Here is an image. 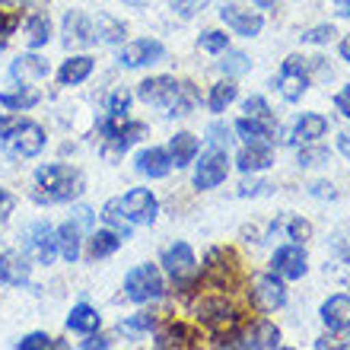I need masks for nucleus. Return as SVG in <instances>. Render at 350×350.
I'll return each mask as SVG.
<instances>
[{
    "mask_svg": "<svg viewBox=\"0 0 350 350\" xmlns=\"http://www.w3.org/2000/svg\"><path fill=\"white\" fill-rule=\"evenodd\" d=\"M271 265H274V274L286 277V280H299L306 274V252L299 245H284V249H277Z\"/></svg>",
    "mask_w": 350,
    "mask_h": 350,
    "instance_id": "14",
    "label": "nucleus"
},
{
    "mask_svg": "<svg viewBox=\"0 0 350 350\" xmlns=\"http://www.w3.org/2000/svg\"><path fill=\"white\" fill-rule=\"evenodd\" d=\"M226 172H230L226 150L213 147V150L204 153L201 163H198V169H194V185H198V188H217V185L226 178Z\"/></svg>",
    "mask_w": 350,
    "mask_h": 350,
    "instance_id": "5",
    "label": "nucleus"
},
{
    "mask_svg": "<svg viewBox=\"0 0 350 350\" xmlns=\"http://www.w3.org/2000/svg\"><path fill=\"white\" fill-rule=\"evenodd\" d=\"M334 105H338V111H341L344 118H350V83L344 86L338 96H334Z\"/></svg>",
    "mask_w": 350,
    "mask_h": 350,
    "instance_id": "48",
    "label": "nucleus"
},
{
    "mask_svg": "<svg viewBox=\"0 0 350 350\" xmlns=\"http://www.w3.org/2000/svg\"><path fill=\"white\" fill-rule=\"evenodd\" d=\"M121 207L128 213L131 223H140V226H150L157 220V198L147 191V188H134L121 198Z\"/></svg>",
    "mask_w": 350,
    "mask_h": 350,
    "instance_id": "9",
    "label": "nucleus"
},
{
    "mask_svg": "<svg viewBox=\"0 0 350 350\" xmlns=\"http://www.w3.org/2000/svg\"><path fill=\"white\" fill-rule=\"evenodd\" d=\"M26 249L38 258V265H51L57 255V232L48 223H36L26 230Z\"/></svg>",
    "mask_w": 350,
    "mask_h": 350,
    "instance_id": "8",
    "label": "nucleus"
},
{
    "mask_svg": "<svg viewBox=\"0 0 350 350\" xmlns=\"http://www.w3.org/2000/svg\"><path fill=\"white\" fill-rule=\"evenodd\" d=\"M48 38H51V19H48L45 13H36V16L26 23V42H29V48L48 45Z\"/></svg>",
    "mask_w": 350,
    "mask_h": 350,
    "instance_id": "29",
    "label": "nucleus"
},
{
    "mask_svg": "<svg viewBox=\"0 0 350 350\" xmlns=\"http://www.w3.org/2000/svg\"><path fill=\"white\" fill-rule=\"evenodd\" d=\"M315 347L325 350V347H332V350H350V334L338 332L332 334V338H322V341H315Z\"/></svg>",
    "mask_w": 350,
    "mask_h": 350,
    "instance_id": "40",
    "label": "nucleus"
},
{
    "mask_svg": "<svg viewBox=\"0 0 350 350\" xmlns=\"http://www.w3.org/2000/svg\"><path fill=\"white\" fill-rule=\"evenodd\" d=\"M201 48L204 51H211V55L226 51V48H230V36H223V32H217V29H207V32L201 36Z\"/></svg>",
    "mask_w": 350,
    "mask_h": 350,
    "instance_id": "35",
    "label": "nucleus"
},
{
    "mask_svg": "<svg viewBox=\"0 0 350 350\" xmlns=\"http://www.w3.org/2000/svg\"><path fill=\"white\" fill-rule=\"evenodd\" d=\"M252 299H255V306H258L261 312H277L286 303V290L277 280V274H261L252 284Z\"/></svg>",
    "mask_w": 350,
    "mask_h": 350,
    "instance_id": "7",
    "label": "nucleus"
},
{
    "mask_svg": "<svg viewBox=\"0 0 350 350\" xmlns=\"http://www.w3.org/2000/svg\"><path fill=\"white\" fill-rule=\"evenodd\" d=\"M255 3H258V7H274L277 0H255Z\"/></svg>",
    "mask_w": 350,
    "mask_h": 350,
    "instance_id": "55",
    "label": "nucleus"
},
{
    "mask_svg": "<svg viewBox=\"0 0 350 350\" xmlns=\"http://www.w3.org/2000/svg\"><path fill=\"white\" fill-rule=\"evenodd\" d=\"M169 157H172V166H188L194 157H198V137L182 131V134H175L172 144H169Z\"/></svg>",
    "mask_w": 350,
    "mask_h": 350,
    "instance_id": "21",
    "label": "nucleus"
},
{
    "mask_svg": "<svg viewBox=\"0 0 350 350\" xmlns=\"http://www.w3.org/2000/svg\"><path fill=\"white\" fill-rule=\"evenodd\" d=\"M128 105H131V92L118 90L115 96H111V102H109V111H115V115H128Z\"/></svg>",
    "mask_w": 350,
    "mask_h": 350,
    "instance_id": "43",
    "label": "nucleus"
},
{
    "mask_svg": "<svg viewBox=\"0 0 350 350\" xmlns=\"http://www.w3.org/2000/svg\"><path fill=\"white\" fill-rule=\"evenodd\" d=\"M220 16H223V23L230 29H236L239 36H258L261 32V26H265V19H261V13H255V10H242V7H223L220 10Z\"/></svg>",
    "mask_w": 350,
    "mask_h": 350,
    "instance_id": "13",
    "label": "nucleus"
},
{
    "mask_svg": "<svg viewBox=\"0 0 350 350\" xmlns=\"http://www.w3.org/2000/svg\"><path fill=\"white\" fill-rule=\"evenodd\" d=\"M207 134H211V144H213V147H220V150L230 147V131L223 128V124H211V131H207Z\"/></svg>",
    "mask_w": 350,
    "mask_h": 350,
    "instance_id": "44",
    "label": "nucleus"
},
{
    "mask_svg": "<svg viewBox=\"0 0 350 350\" xmlns=\"http://www.w3.org/2000/svg\"><path fill=\"white\" fill-rule=\"evenodd\" d=\"M36 185H38L36 191L38 201L64 204V201H74L77 194L83 191V175L77 169L64 166V163H48V166H42L36 172Z\"/></svg>",
    "mask_w": 350,
    "mask_h": 350,
    "instance_id": "2",
    "label": "nucleus"
},
{
    "mask_svg": "<svg viewBox=\"0 0 350 350\" xmlns=\"http://www.w3.org/2000/svg\"><path fill=\"white\" fill-rule=\"evenodd\" d=\"M166 55V48L159 45L157 38H137V42H131V45L121 48V64L124 67H144V64H157L163 61Z\"/></svg>",
    "mask_w": 350,
    "mask_h": 350,
    "instance_id": "10",
    "label": "nucleus"
},
{
    "mask_svg": "<svg viewBox=\"0 0 350 350\" xmlns=\"http://www.w3.org/2000/svg\"><path fill=\"white\" fill-rule=\"evenodd\" d=\"M86 350H92V347H109V341H105V338H92V341H86L83 344Z\"/></svg>",
    "mask_w": 350,
    "mask_h": 350,
    "instance_id": "53",
    "label": "nucleus"
},
{
    "mask_svg": "<svg viewBox=\"0 0 350 350\" xmlns=\"http://www.w3.org/2000/svg\"><path fill=\"white\" fill-rule=\"evenodd\" d=\"M245 111H249V118H265V121H271L267 102L261 99V96H252V99H245Z\"/></svg>",
    "mask_w": 350,
    "mask_h": 350,
    "instance_id": "39",
    "label": "nucleus"
},
{
    "mask_svg": "<svg viewBox=\"0 0 350 350\" xmlns=\"http://www.w3.org/2000/svg\"><path fill=\"white\" fill-rule=\"evenodd\" d=\"M90 74H92V57L77 55V57H70V61H64V67H61L57 80H61L64 86H77V83H83Z\"/></svg>",
    "mask_w": 350,
    "mask_h": 350,
    "instance_id": "22",
    "label": "nucleus"
},
{
    "mask_svg": "<svg viewBox=\"0 0 350 350\" xmlns=\"http://www.w3.org/2000/svg\"><path fill=\"white\" fill-rule=\"evenodd\" d=\"M38 96L36 90H16V92H0V105L3 109H13V111H23V109H32L38 105Z\"/></svg>",
    "mask_w": 350,
    "mask_h": 350,
    "instance_id": "31",
    "label": "nucleus"
},
{
    "mask_svg": "<svg viewBox=\"0 0 350 350\" xmlns=\"http://www.w3.org/2000/svg\"><path fill=\"white\" fill-rule=\"evenodd\" d=\"M312 194H319V198H325V194H328V198H334V188H332V185H325V182H319V185H312Z\"/></svg>",
    "mask_w": 350,
    "mask_h": 350,
    "instance_id": "52",
    "label": "nucleus"
},
{
    "mask_svg": "<svg viewBox=\"0 0 350 350\" xmlns=\"http://www.w3.org/2000/svg\"><path fill=\"white\" fill-rule=\"evenodd\" d=\"M185 341H188V332H185L182 325H169L166 332L157 334V344H159V347H172V344H178V347H182Z\"/></svg>",
    "mask_w": 350,
    "mask_h": 350,
    "instance_id": "36",
    "label": "nucleus"
},
{
    "mask_svg": "<svg viewBox=\"0 0 350 350\" xmlns=\"http://www.w3.org/2000/svg\"><path fill=\"white\" fill-rule=\"evenodd\" d=\"M16 347H19V350H45V347H55V341H51L48 334L36 332V334H26V338H23Z\"/></svg>",
    "mask_w": 350,
    "mask_h": 350,
    "instance_id": "37",
    "label": "nucleus"
},
{
    "mask_svg": "<svg viewBox=\"0 0 350 350\" xmlns=\"http://www.w3.org/2000/svg\"><path fill=\"white\" fill-rule=\"evenodd\" d=\"M338 150L350 159V131H341V134H338Z\"/></svg>",
    "mask_w": 350,
    "mask_h": 350,
    "instance_id": "50",
    "label": "nucleus"
},
{
    "mask_svg": "<svg viewBox=\"0 0 350 350\" xmlns=\"http://www.w3.org/2000/svg\"><path fill=\"white\" fill-rule=\"evenodd\" d=\"M299 163L303 166H322V163H328V150H322V147L299 150Z\"/></svg>",
    "mask_w": 350,
    "mask_h": 350,
    "instance_id": "38",
    "label": "nucleus"
},
{
    "mask_svg": "<svg viewBox=\"0 0 350 350\" xmlns=\"http://www.w3.org/2000/svg\"><path fill=\"white\" fill-rule=\"evenodd\" d=\"M325 134H328V118H322V115H303L293 128V137L303 140V144H312V140L325 137Z\"/></svg>",
    "mask_w": 350,
    "mask_h": 350,
    "instance_id": "23",
    "label": "nucleus"
},
{
    "mask_svg": "<svg viewBox=\"0 0 350 350\" xmlns=\"http://www.w3.org/2000/svg\"><path fill=\"white\" fill-rule=\"evenodd\" d=\"M312 236V226L306 220H290V239H296V242H306Z\"/></svg>",
    "mask_w": 350,
    "mask_h": 350,
    "instance_id": "45",
    "label": "nucleus"
},
{
    "mask_svg": "<svg viewBox=\"0 0 350 350\" xmlns=\"http://www.w3.org/2000/svg\"><path fill=\"white\" fill-rule=\"evenodd\" d=\"M102 220L109 223L111 230H118L124 239H131V226H134V223L128 220V213H124V207H121V198H115V201H109L105 207H102Z\"/></svg>",
    "mask_w": 350,
    "mask_h": 350,
    "instance_id": "28",
    "label": "nucleus"
},
{
    "mask_svg": "<svg viewBox=\"0 0 350 350\" xmlns=\"http://www.w3.org/2000/svg\"><path fill=\"white\" fill-rule=\"evenodd\" d=\"M13 207H16V198H13L10 191H3V188H0V223H3V220L10 217V213H13Z\"/></svg>",
    "mask_w": 350,
    "mask_h": 350,
    "instance_id": "47",
    "label": "nucleus"
},
{
    "mask_svg": "<svg viewBox=\"0 0 350 350\" xmlns=\"http://www.w3.org/2000/svg\"><path fill=\"white\" fill-rule=\"evenodd\" d=\"M67 328H74V332H80V334H92L96 328H99V312L86 303L74 306L70 315H67Z\"/></svg>",
    "mask_w": 350,
    "mask_h": 350,
    "instance_id": "25",
    "label": "nucleus"
},
{
    "mask_svg": "<svg viewBox=\"0 0 350 350\" xmlns=\"http://www.w3.org/2000/svg\"><path fill=\"white\" fill-rule=\"evenodd\" d=\"M163 265H166L169 277H172L175 284H188V280H194V274H198L194 252L188 249L185 242H175V245H169V249L163 252Z\"/></svg>",
    "mask_w": 350,
    "mask_h": 350,
    "instance_id": "6",
    "label": "nucleus"
},
{
    "mask_svg": "<svg viewBox=\"0 0 350 350\" xmlns=\"http://www.w3.org/2000/svg\"><path fill=\"white\" fill-rule=\"evenodd\" d=\"M332 36H334V26H315V29H309L303 36V42H312V45H325V42H332Z\"/></svg>",
    "mask_w": 350,
    "mask_h": 350,
    "instance_id": "41",
    "label": "nucleus"
},
{
    "mask_svg": "<svg viewBox=\"0 0 350 350\" xmlns=\"http://www.w3.org/2000/svg\"><path fill=\"white\" fill-rule=\"evenodd\" d=\"M10 74H13V80H23V83H29V80H42V77H48V61H42L38 55H23V57L13 61Z\"/></svg>",
    "mask_w": 350,
    "mask_h": 350,
    "instance_id": "20",
    "label": "nucleus"
},
{
    "mask_svg": "<svg viewBox=\"0 0 350 350\" xmlns=\"http://www.w3.org/2000/svg\"><path fill=\"white\" fill-rule=\"evenodd\" d=\"M29 258L23 252H3L0 255V284H10V286H23L29 280Z\"/></svg>",
    "mask_w": 350,
    "mask_h": 350,
    "instance_id": "15",
    "label": "nucleus"
},
{
    "mask_svg": "<svg viewBox=\"0 0 350 350\" xmlns=\"http://www.w3.org/2000/svg\"><path fill=\"white\" fill-rule=\"evenodd\" d=\"M236 92H239V90H236V83H232V80H223V83H217L211 90V109L213 111H223L232 99H236Z\"/></svg>",
    "mask_w": 350,
    "mask_h": 350,
    "instance_id": "33",
    "label": "nucleus"
},
{
    "mask_svg": "<svg viewBox=\"0 0 350 350\" xmlns=\"http://www.w3.org/2000/svg\"><path fill=\"white\" fill-rule=\"evenodd\" d=\"M236 163H239L242 172H261V169H267L274 163V153H271V147H265L261 140H252L249 147L239 153Z\"/></svg>",
    "mask_w": 350,
    "mask_h": 350,
    "instance_id": "18",
    "label": "nucleus"
},
{
    "mask_svg": "<svg viewBox=\"0 0 350 350\" xmlns=\"http://www.w3.org/2000/svg\"><path fill=\"white\" fill-rule=\"evenodd\" d=\"M124 293L134 303H150L163 296V277H159L157 265H137L124 277Z\"/></svg>",
    "mask_w": 350,
    "mask_h": 350,
    "instance_id": "4",
    "label": "nucleus"
},
{
    "mask_svg": "<svg viewBox=\"0 0 350 350\" xmlns=\"http://www.w3.org/2000/svg\"><path fill=\"white\" fill-rule=\"evenodd\" d=\"M86 42H92L90 36V16L86 13H80V10H74V13H67L64 16V45H86Z\"/></svg>",
    "mask_w": 350,
    "mask_h": 350,
    "instance_id": "19",
    "label": "nucleus"
},
{
    "mask_svg": "<svg viewBox=\"0 0 350 350\" xmlns=\"http://www.w3.org/2000/svg\"><path fill=\"white\" fill-rule=\"evenodd\" d=\"M121 236L118 230H99V232H92V239H90V255L92 258H109L111 252L121 245Z\"/></svg>",
    "mask_w": 350,
    "mask_h": 350,
    "instance_id": "27",
    "label": "nucleus"
},
{
    "mask_svg": "<svg viewBox=\"0 0 350 350\" xmlns=\"http://www.w3.org/2000/svg\"><path fill=\"white\" fill-rule=\"evenodd\" d=\"M204 3H207V0H172V7L178 10V16H185V19H191Z\"/></svg>",
    "mask_w": 350,
    "mask_h": 350,
    "instance_id": "42",
    "label": "nucleus"
},
{
    "mask_svg": "<svg viewBox=\"0 0 350 350\" xmlns=\"http://www.w3.org/2000/svg\"><path fill=\"white\" fill-rule=\"evenodd\" d=\"M194 312H198V319H201L204 325H211L217 332H220V328H232V325L239 322L236 312H232L223 299H201V303L194 306Z\"/></svg>",
    "mask_w": 350,
    "mask_h": 350,
    "instance_id": "12",
    "label": "nucleus"
},
{
    "mask_svg": "<svg viewBox=\"0 0 350 350\" xmlns=\"http://www.w3.org/2000/svg\"><path fill=\"white\" fill-rule=\"evenodd\" d=\"M322 322L332 332H350V296H332L322 306Z\"/></svg>",
    "mask_w": 350,
    "mask_h": 350,
    "instance_id": "16",
    "label": "nucleus"
},
{
    "mask_svg": "<svg viewBox=\"0 0 350 350\" xmlns=\"http://www.w3.org/2000/svg\"><path fill=\"white\" fill-rule=\"evenodd\" d=\"M341 57H344V61H350V36L341 42Z\"/></svg>",
    "mask_w": 350,
    "mask_h": 350,
    "instance_id": "54",
    "label": "nucleus"
},
{
    "mask_svg": "<svg viewBox=\"0 0 350 350\" xmlns=\"http://www.w3.org/2000/svg\"><path fill=\"white\" fill-rule=\"evenodd\" d=\"M249 55H242V51H226V57L220 61V70L223 74H230V77H239V74H249Z\"/></svg>",
    "mask_w": 350,
    "mask_h": 350,
    "instance_id": "34",
    "label": "nucleus"
},
{
    "mask_svg": "<svg viewBox=\"0 0 350 350\" xmlns=\"http://www.w3.org/2000/svg\"><path fill=\"white\" fill-rule=\"evenodd\" d=\"M236 131H239L242 137L249 140H267V137H274V128H271V121H265V118H239L236 121Z\"/></svg>",
    "mask_w": 350,
    "mask_h": 350,
    "instance_id": "30",
    "label": "nucleus"
},
{
    "mask_svg": "<svg viewBox=\"0 0 350 350\" xmlns=\"http://www.w3.org/2000/svg\"><path fill=\"white\" fill-rule=\"evenodd\" d=\"M19 121H23V118H16V115H7V118H0V137H7V134L16 128Z\"/></svg>",
    "mask_w": 350,
    "mask_h": 350,
    "instance_id": "49",
    "label": "nucleus"
},
{
    "mask_svg": "<svg viewBox=\"0 0 350 350\" xmlns=\"http://www.w3.org/2000/svg\"><path fill=\"white\" fill-rule=\"evenodd\" d=\"M242 344H245V347H280V332H277L271 322H261Z\"/></svg>",
    "mask_w": 350,
    "mask_h": 350,
    "instance_id": "32",
    "label": "nucleus"
},
{
    "mask_svg": "<svg viewBox=\"0 0 350 350\" xmlns=\"http://www.w3.org/2000/svg\"><path fill=\"white\" fill-rule=\"evenodd\" d=\"M137 96L150 105L163 109L166 115H188L198 102V92L191 83H175L172 77H150L137 86Z\"/></svg>",
    "mask_w": 350,
    "mask_h": 350,
    "instance_id": "1",
    "label": "nucleus"
},
{
    "mask_svg": "<svg viewBox=\"0 0 350 350\" xmlns=\"http://www.w3.org/2000/svg\"><path fill=\"white\" fill-rule=\"evenodd\" d=\"M16 26H19V16H16V13H0V45L7 42V36Z\"/></svg>",
    "mask_w": 350,
    "mask_h": 350,
    "instance_id": "46",
    "label": "nucleus"
},
{
    "mask_svg": "<svg viewBox=\"0 0 350 350\" xmlns=\"http://www.w3.org/2000/svg\"><path fill=\"white\" fill-rule=\"evenodd\" d=\"M0 140H3V153L10 159H32L45 147V131L38 124H32V121H19L16 128Z\"/></svg>",
    "mask_w": 350,
    "mask_h": 350,
    "instance_id": "3",
    "label": "nucleus"
},
{
    "mask_svg": "<svg viewBox=\"0 0 350 350\" xmlns=\"http://www.w3.org/2000/svg\"><path fill=\"white\" fill-rule=\"evenodd\" d=\"M332 7L338 16H350V0H332Z\"/></svg>",
    "mask_w": 350,
    "mask_h": 350,
    "instance_id": "51",
    "label": "nucleus"
},
{
    "mask_svg": "<svg viewBox=\"0 0 350 350\" xmlns=\"http://www.w3.org/2000/svg\"><path fill=\"white\" fill-rule=\"evenodd\" d=\"M90 36H92V42H121L124 38V26L102 13V16L90 19Z\"/></svg>",
    "mask_w": 350,
    "mask_h": 350,
    "instance_id": "26",
    "label": "nucleus"
},
{
    "mask_svg": "<svg viewBox=\"0 0 350 350\" xmlns=\"http://www.w3.org/2000/svg\"><path fill=\"white\" fill-rule=\"evenodd\" d=\"M57 252H61L64 261L80 258V223H64L57 230Z\"/></svg>",
    "mask_w": 350,
    "mask_h": 350,
    "instance_id": "24",
    "label": "nucleus"
},
{
    "mask_svg": "<svg viewBox=\"0 0 350 350\" xmlns=\"http://www.w3.org/2000/svg\"><path fill=\"white\" fill-rule=\"evenodd\" d=\"M280 96L286 102H299L303 99L306 86H309V77L303 70V57H286L284 61V70H280Z\"/></svg>",
    "mask_w": 350,
    "mask_h": 350,
    "instance_id": "11",
    "label": "nucleus"
},
{
    "mask_svg": "<svg viewBox=\"0 0 350 350\" xmlns=\"http://www.w3.org/2000/svg\"><path fill=\"white\" fill-rule=\"evenodd\" d=\"M169 169H172V157H169V150L150 147V150H144V153L137 157V172L150 175V178H163V175H169Z\"/></svg>",
    "mask_w": 350,
    "mask_h": 350,
    "instance_id": "17",
    "label": "nucleus"
}]
</instances>
